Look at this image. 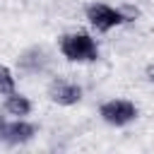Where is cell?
<instances>
[{
    "mask_svg": "<svg viewBox=\"0 0 154 154\" xmlns=\"http://www.w3.org/2000/svg\"><path fill=\"white\" fill-rule=\"evenodd\" d=\"M60 51L67 60L75 63H91L99 58V48L89 34H67L60 41Z\"/></svg>",
    "mask_w": 154,
    "mask_h": 154,
    "instance_id": "1",
    "label": "cell"
},
{
    "mask_svg": "<svg viewBox=\"0 0 154 154\" xmlns=\"http://www.w3.org/2000/svg\"><path fill=\"white\" fill-rule=\"evenodd\" d=\"M87 19L91 22V26H96L99 31H108L118 24L125 22V14L120 10H113L108 5H89L87 7Z\"/></svg>",
    "mask_w": 154,
    "mask_h": 154,
    "instance_id": "2",
    "label": "cell"
},
{
    "mask_svg": "<svg viewBox=\"0 0 154 154\" xmlns=\"http://www.w3.org/2000/svg\"><path fill=\"white\" fill-rule=\"evenodd\" d=\"M101 118L106 120V123H111V125H128L130 120H135L137 118V108L130 103V101H106L103 106H101Z\"/></svg>",
    "mask_w": 154,
    "mask_h": 154,
    "instance_id": "3",
    "label": "cell"
},
{
    "mask_svg": "<svg viewBox=\"0 0 154 154\" xmlns=\"http://www.w3.org/2000/svg\"><path fill=\"white\" fill-rule=\"evenodd\" d=\"M48 94H51V99H53L55 103H60V106H72V103H77V101L82 99V89H79L77 84L65 82V79L53 82L51 89H48Z\"/></svg>",
    "mask_w": 154,
    "mask_h": 154,
    "instance_id": "4",
    "label": "cell"
},
{
    "mask_svg": "<svg viewBox=\"0 0 154 154\" xmlns=\"http://www.w3.org/2000/svg\"><path fill=\"white\" fill-rule=\"evenodd\" d=\"M2 137L10 142V144H22V142H29L34 137V128L29 123H12V125H5L2 128Z\"/></svg>",
    "mask_w": 154,
    "mask_h": 154,
    "instance_id": "5",
    "label": "cell"
},
{
    "mask_svg": "<svg viewBox=\"0 0 154 154\" xmlns=\"http://www.w3.org/2000/svg\"><path fill=\"white\" fill-rule=\"evenodd\" d=\"M5 108L12 113V116H26L29 111H31V103H29V99L26 96H19V94H10L7 96V101H5Z\"/></svg>",
    "mask_w": 154,
    "mask_h": 154,
    "instance_id": "6",
    "label": "cell"
},
{
    "mask_svg": "<svg viewBox=\"0 0 154 154\" xmlns=\"http://www.w3.org/2000/svg\"><path fill=\"white\" fill-rule=\"evenodd\" d=\"M12 91H14V77L5 65H0V94H12Z\"/></svg>",
    "mask_w": 154,
    "mask_h": 154,
    "instance_id": "7",
    "label": "cell"
},
{
    "mask_svg": "<svg viewBox=\"0 0 154 154\" xmlns=\"http://www.w3.org/2000/svg\"><path fill=\"white\" fill-rule=\"evenodd\" d=\"M2 128H5V125H2V120H0V135H2Z\"/></svg>",
    "mask_w": 154,
    "mask_h": 154,
    "instance_id": "8",
    "label": "cell"
}]
</instances>
